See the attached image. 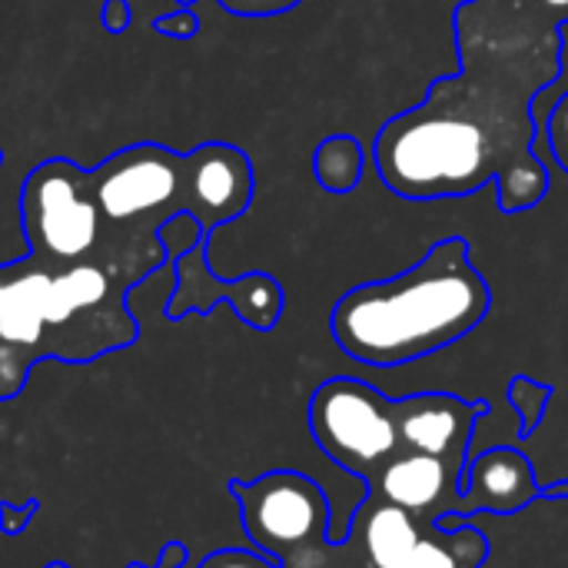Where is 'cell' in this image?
Returning a JSON list of instances; mask_svg holds the SVG:
<instances>
[{"label":"cell","instance_id":"cell-21","mask_svg":"<svg viewBox=\"0 0 568 568\" xmlns=\"http://www.w3.org/2000/svg\"><path fill=\"white\" fill-rule=\"evenodd\" d=\"M100 23H103V30L106 33H123L126 27H130V3L126 0H103V7H100Z\"/></svg>","mask_w":568,"mask_h":568},{"label":"cell","instance_id":"cell-7","mask_svg":"<svg viewBox=\"0 0 568 568\" xmlns=\"http://www.w3.org/2000/svg\"><path fill=\"white\" fill-rule=\"evenodd\" d=\"M206 246L210 240H200L173 263L176 286L170 293L166 316L183 320L186 313H210L216 303H230L250 329L270 333L283 316V303H286L283 286L270 273H246L236 280H220L210 270Z\"/></svg>","mask_w":568,"mask_h":568},{"label":"cell","instance_id":"cell-9","mask_svg":"<svg viewBox=\"0 0 568 568\" xmlns=\"http://www.w3.org/2000/svg\"><path fill=\"white\" fill-rule=\"evenodd\" d=\"M483 399H459L453 393H419L396 399V429L406 453L439 456V459H473V433L486 416Z\"/></svg>","mask_w":568,"mask_h":568},{"label":"cell","instance_id":"cell-15","mask_svg":"<svg viewBox=\"0 0 568 568\" xmlns=\"http://www.w3.org/2000/svg\"><path fill=\"white\" fill-rule=\"evenodd\" d=\"M156 240H160V246H163V256H166V266H173L193 243H200V240H210L206 236V230L200 226V220L196 216H190V213H176V216H170L160 230H156Z\"/></svg>","mask_w":568,"mask_h":568},{"label":"cell","instance_id":"cell-19","mask_svg":"<svg viewBox=\"0 0 568 568\" xmlns=\"http://www.w3.org/2000/svg\"><path fill=\"white\" fill-rule=\"evenodd\" d=\"M300 3L303 0H220V7L236 17H273V13H286Z\"/></svg>","mask_w":568,"mask_h":568},{"label":"cell","instance_id":"cell-5","mask_svg":"<svg viewBox=\"0 0 568 568\" xmlns=\"http://www.w3.org/2000/svg\"><path fill=\"white\" fill-rule=\"evenodd\" d=\"M230 493L250 546L283 568H303L329 542V499L323 486L293 469H273Z\"/></svg>","mask_w":568,"mask_h":568},{"label":"cell","instance_id":"cell-8","mask_svg":"<svg viewBox=\"0 0 568 568\" xmlns=\"http://www.w3.org/2000/svg\"><path fill=\"white\" fill-rule=\"evenodd\" d=\"M466 459H439L423 453H403L393 459L366 493L409 513L419 523H439L463 513V473Z\"/></svg>","mask_w":568,"mask_h":568},{"label":"cell","instance_id":"cell-4","mask_svg":"<svg viewBox=\"0 0 568 568\" xmlns=\"http://www.w3.org/2000/svg\"><path fill=\"white\" fill-rule=\"evenodd\" d=\"M20 226L30 256L50 266L110 260L143 270L146 276L166 266L156 236L113 233L90 193L80 183V166L70 160H43L20 186Z\"/></svg>","mask_w":568,"mask_h":568},{"label":"cell","instance_id":"cell-1","mask_svg":"<svg viewBox=\"0 0 568 568\" xmlns=\"http://www.w3.org/2000/svg\"><path fill=\"white\" fill-rule=\"evenodd\" d=\"M493 293L463 236L439 240L399 276L353 286L333 306L336 346L376 369L439 353L469 336L489 313Z\"/></svg>","mask_w":568,"mask_h":568},{"label":"cell","instance_id":"cell-17","mask_svg":"<svg viewBox=\"0 0 568 568\" xmlns=\"http://www.w3.org/2000/svg\"><path fill=\"white\" fill-rule=\"evenodd\" d=\"M196 568H283L280 562H273L263 552H250V549H216L206 559H200Z\"/></svg>","mask_w":568,"mask_h":568},{"label":"cell","instance_id":"cell-11","mask_svg":"<svg viewBox=\"0 0 568 568\" xmlns=\"http://www.w3.org/2000/svg\"><path fill=\"white\" fill-rule=\"evenodd\" d=\"M426 526L429 523H419L409 513L366 493L363 506L349 519L346 536L359 546V552L373 568H403Z\"/></svg>","mask_w":568,"mask_h":568},{"label":"cell","instance_id":"cell-14","mask_svg":"<svg viewBox=\"0 0 568 568\" xmlns=\"http://www.w3.org/2000/svg\"><path fill=\"white\" fill-rule=\"evenodd\" d=\"M549 399H552V386H542V383H536L529 376H516L509 383V403H513V409H519V419H523L519 433L523 436L536 433L539 419L546 416Z\"/></svg>","mask_w":568,"mask_h":568},{"label":"cell","instance_id":"cell-3","mask_svg":"<svg viewBox=\"0 0 568 568\" xmlns=\"http://www.w3.org/2000/svg\"><path fill=\"white\" fill-rule=\"evenodd\" d=\"M373 160L383 183L406 200L463 196L483 190L493 176L506 180L499 146L429 97L383 123Z\"/></svg>","mask_w":568,"mask_h":568},{"label":"cell","instance_id":"cell-6","mask_svg":"<svg viewBox=\"0 0 568 568\" xmlns=\"http://www.w3.org/2000/svg\"><path fill=\"white\" fill-rule=\"evenodd\" d=\"M310 433L316 446L346 473L373 486L376 476L406 449L396 429V399L376 386L336 376L310 396Z\"/></svg>","mask_w":568,"mask_h":568},{"label":"cell","instance_id":"cell-25","mask_svg":"<svg viewBox=\"0 0 568 568\" xmlns=\"http://www.w3.org/2000/svg\"><path fill=\"white\" fill-rule=\"evenodd\" d=\"M196 0H176V7H193Z\"/></svg>","mask_w":568,"mask_h":568},{"label":"cell","instance_id":"cell-23","mask_svg":"<svg viewBox=\"0 0 568 568\" xmlns=\"http://www.w3.org/2000/svg\"><path fill=\"white\" fill-rule=\"evenodd\" d=\"M552 20H559V23H566L568 20V0H536Z\"/></svg>","mask_w":568,"mask_h":568},{"label":"cell","instance_id":"cell-16","mask_svg":"<svg viewBox=\"0 0 568 568\" xmlns=\"http://www.w3.org/2000/svg\"><path fill=\"white\" fill-rule=\"evenodd\" d=\"M546 136H549V150L552 156L559 160V166L568 173V90L556 100V106L546 113L542 126H539Z\"/></svg>","mask_w":568,"mask_h":568},{"label":"cell","instance_id":"cell-18","mask_svg":"<svg viewBox=\"0 0 568 568\" xmlns=\"http://www.w3.org/2000/svg\"><path fill=\"white\" fill-rule=\"evenodd\" d=\"M153 30L163 33V37H173V40H190V37L200 33V17H196L193 7H176V10L156 17L153 20Z\"/></svg>","mask_w":568,"mask_h":568},{"label":"cell","instance_id":"cell-27","mask_svg":"<svg viewBox=\"0 0 568 568\" xmlns=\"http://www.w3.org/2000/svg\"><path fill=\"white\" fill-rule=\"evenodd\" d=\"M0 163H3V150H0Z\"/></svg>","mask_w":568,"mask_h":568},{"label":"cell","instance_id":"cell-26","mask_svg":"<svg viewBox=\"0 0 568 568\" xmlns=\"http://www.w3.org/2000/svg\"><path fill=\"white\" fill-rule=\"evenodd\" d=\"M43 568H67L63 562H50V566H43Z\"/></svg>","mask_w":568,"mask_h":568},{"label":"cell","instance_id":"cell-2","mask_svg":"<svg viewBox=\"0 0 568 568\" xmlns=\"http://www.w3.org/2000/svg\"><path fill=\"white\" fill-rule=\"evenodd\" d=\"M80 183L113 233L156 236L170 216L190 213L213 236L250 210L256 180L250 156L233 143H200L190 153L133 143L80 170Z\"/></svg>","mask_w":568,"mask_h":568},{"label":"cell","instance_id":"cell-13","mask_svg":"<svg viewBox=\"0 0 568 568\" xmlns=\"http://www.w3.org/2000/svg\"><path fill=\"white\" fill-rule=\"evenodd\" d=\"M363 146L349 133L326 136L313 153V173L326 193H353L363 180Z\"/></svg>","mask_w":568,"mask_h":568},{"label":"cell","instance_id":"cell-20","mask_svg":"<svg viewBox=\"0 0 568 568\" xmlns=\"http://www.w3.org/2000/svg\"><path fill=\"white\" fill-rule=\"evenodd\" d=\"M40 513V503L30 499L23 506H13V503H0V532L3 536H20L27 532V526L33 523V516Z\"/></svg>","mask_w":568,"mask_h":568},{"label":"cell","instance_id":"cell-24","mask_svg":"<svg viewBox=\"0 0 568 568\" xmlns=\"http://www.w3.org/2000/svg\"><path fill=\"white\" fill-rule=\"evenodd\" d=\"M542 496H546V499H568V479L566 483L549 486V489H542Z\"/></svg>","mask_w":568,"mask_h":568},{"label":"cell","instance_id":"cell-12","mask_svg":"<svg viewBox=\"0 0 568 568\" xmlns=\"http://www.w3.org/2000/svg\"><path fill=\"white\" fill-rule=\"evenodd\" d=\"M486 556L489 539L483 529L469 523L456 529H439L436 523H429L403 568H483Z\"/></svg>","mask_w":568,"mask_h":568},{"label":"cell","instance_id":"cell-22","mask_svg":"<svg viewBox=\"0 0 568 568\" xmlns=\"http://www.w3.org/2000/svg\"><path fill=\"white\" fill-rule=\"evenodd\" d=\"M186 559H190L186 546H180V542H170V546L160 552V559H156V566L153 568H176V566H183ZM126 568H146V566H126Z\"/></svg>","mask_w":568,"mask_h":568},{"label":"cell","instance_id":"cell-10","mask_svg":"<svg viewBox=\"0 0 568 568\" xmlns=\"http://www.w3.org/2000/svg\"><path fill=\"white\" fill-rule=\"evenodd\" d=\"M542 499V486L536 483L529 456H523L513 446L489 449L476 459H469L463 473V513L459 516H443L436 526L439 529H456L469 516H516L526 506Z\"/></svg>","mask_w":568,"mask_h":568}]
</instances>
